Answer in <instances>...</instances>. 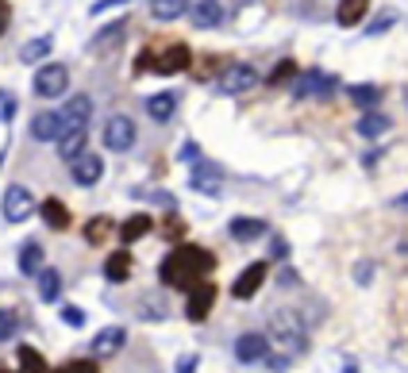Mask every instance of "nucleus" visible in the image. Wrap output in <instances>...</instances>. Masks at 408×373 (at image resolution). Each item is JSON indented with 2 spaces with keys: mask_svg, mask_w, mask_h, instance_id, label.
<instances>
[{
  "mask_svg": "<svg viewBox=\"0 0 408 373\" xmlns=\"http://www.w3.org/2000/svg\"><path fill=\"white\" fill-rule=\"evenodd\" d=\"M108 227H112V219H108V216H100V219H89V227H85V239H89V242H100V239H108Z\"/></svg>",
  "mask_w": 408,
  "mask_h": 373,
  "instance_id": "nucleus-33",
  "label": "nucleus"
},
{
  "mask_svg": "<svg viewBox=\"0 0 408 373\" xmlns=\"http://www.w3.org/2000/svg\"><path fill=\"white\" fill-rule=\"evenodd\" d=\"M405 100H408V92H405Z\"/></svg>",
  "mask_w": 408,
  "mask_h": 373,
  "instance_id": "nucleus-42",
  "label": "nucleus"
},
{
  "mask_svg": "<svg viewBox=\"0 0 408 373\" xmlns=\"http://www.w3.org/2000/svg\"><path fill=\"white\" fill-rule=\"evenodd\" d=\"M31 89H35V97H42V100L62 97V92L70 89V69L62 66V62H50V66H42L39 74H35Z\"/></svg>",
  "mask_w": 408,
  "mask_h": 373,
  "instance_id": "nucleus-3",
  "label": "nucleus"
},
{
  "mask_svg": "<svg viewBox=\"0 0 408 373\" xmlns=\"http://www.w3.org/2000/svg\"><path fill=\"white\" fill-rule=\"evenodd\" d=\"M8 16H12V12L4 8V4H0V31H4V19H8Z\"/></svg>",
  "mask_w": 408,
  "mask_h": 373,
  "instance_id": "nucleus-40",
  "label": "nucleus"
},
{
  "mask_svg": "<svg viewBox=\"0 0 408 373\" xmlns=\"http://www.w3.org/2000/svg\"><path fill=\"white\" fill-rule=\"evenodd\" d=\"M124 35H127V19H112V24L92 39V50H97V54H112V50H120Z\"/></svg>",
  "mask_w": 408,
  "mask_h": 373,
  "instance_id": "nucleus-18",
  "label": "nucleus"
},
{
  "mask_svg": "<svg viewBox=\"0 0 408 373\" xmlns=\"http://www.w3.org/2000/svg\"><path fill=\"white\" fill-rule=\"evenodd\" d=\"M193 370H197V354L181 358V365H177V373H193Z\"/></svg>",
  "mask_w": 408,
  "mask_h": 373,
  "instance_id": "nucleus-39",
  "label": "nucleus"
},
{
  "mask_svg": "<svg viewBox=\"0 0 408 373\" xmlns=\"http://www.w3.org/2000/svg\"><path fill=\"white\" fill-rule=\"evenodd\" d=\"M189 12V4H181V0H158V4H150V16L154 19H177Z\"/></svg>",
  "mask_w": 408,
  "mask_h": 373,
  "instance_id": "nucleus-29",
  "label": "nucleus"
},
{
  "mask_svg": "<svg viewBox=\"0 0 408 373\" xmlns=\"http://www.w3.org/2000/svg\"><path fill=\"white\" fill-rule=\"evenodd\" d=\"M397 208H408V192H405V197H397Z\"/></svg>",
  "mask_w": 408,
  "mask_h": 373,
  "instance_id": "nucleus-41",
  "label": "nucleus"
},
{
  "mask_svg": "<svg viewBox=\"0 0 408 373\" xmlns=\"http://www.w3.org/2000/svg\"><path fill=\"white\" fill-rule=\"evenodd\" d=\"M189 62H193V50L174 42L170 50H162L158 58H154V69H158V74H181V69H189Z\"/></svg>",
  "mask_w": 408,
  "mask_h": 373,
  "instance_id": "nucleus-12",
  "label": "nucleus"
},
{
  "mask_svg": "<svg viewBox=\"0 0 408 373\" xmlns=\"http://www.w3.org/2000/svg\"><path fill=\"white\" fill-rule=\"evenodd\" d=\"M135 124L127 116H112L108 124H104V142H108V150H127L135 142Z\"/></svg>",
  "mask_w": 408,
  "mask_h": 373,
  "instance_id": "nucleus-10",
  "label": "nucleus"
},
{
  "mask_svg": "<svg viewBox=\"0 0 408 373\" xmlns=\"http://www.w3.org/2000/svg\"><path fill=\"white\" fill-rule=\"evenodd\" d=\"M212 300H216V289H212V285H197V289L189 292L185 315H189V320H204V315L212 312Z\"/></svg>",
  "mask_w": 408,
  "mask_h": 373,
  "instance_id": "nucleus-19",
  "label": "nucleus"
},
{
  "mask_svg": "<svg viewBox=\"0 0 408 373\" xmlns=\"http://www.w3.org/2000/svg\"><path fill=\"white\" fill-rule=\"evenodd\" d=\"M189 185H193L197 192H204V197H216L220 185H224V174H220L212 162H200V166L189 174Z\"/></svg>",
  "mask_w": 408,
  "mask_h": 373,
  "instance_id": "nucleus-13",
  "label": "nucleus"
},
{
  "mask_svg": "<svg viewBox=\"0 0 408 373\" xmlns=\"http://www.w3.org/2000/svg\"><path fill=\"white\" fill-rule=\"evenodd\" d=\"M89 116H92V100L89 97H74L62 108V139H70V135H81L85 131V124H89ZM58 139V142H62Z\"/></svg>",
  "mask_w": 408,
  "mask_h": 373,
  "instance_id": "nucleus-7",
  "label": "nucleus"
},
{
  "mask_svg": "<svg viewBox=\"0 0 408 373\" xmlns=\"http://www.w3.org/2000/svg\"><path fill=\"white\" fill-rule=\"evenodd\" d=\"M70 174H74L77 185H85V189H89V185H97L100 177H104V162H100V154H81L74 166H70Z\"/></svg>",
  "mask_w": 408,
  "mask_h": 373,
  "instance_id": "nucleus-14",
  "label": "nucleus"
},
{
  "mask_svg": "<svg viewBox=\"0 0 408 373\" xmlns=\"http://www.w3.org/2000/svg\"><path fill=\"white\" fill-rule=\"evenodd\" d=\"M335 92V77L332 74H320V69H309V74H300L297 81H293V97H320L327 100Z\"/></svg>",
  "mask_w": 408,
  "mask_h": 373,
  "instance_id": "nucleus-6",
  "label": "nucleus"
},
{
  "mask_svg": "<svg viewBox=\"0 0 408 373\" xmlns=\"http://www.w3.org/2000/svg\"><path fill=\"white\" fill-rule=\"evenodd\" d=\"M131 254H127V250H116V254L108 258V262H104V277H108L112 285H124L127 277H131Z\"/></svg>",
  "mask_w": 408,
  "mask_h": 373,
  "instance_id": "nucleus-21",
  "label": "nucleus"
},
{
  "mask_svg": "<svg viewBox=\"0 0 408 373\" xmlns=\"http://www.w3.org/2000/svg\"><path fill=\"white\" fill-rule=\"evenodd\" d=\"M212 265H216V258H212L204 247H177L174 254L158 265V277H162V285H174V289L193 292L200 277L212 274Z\"/></svg>",
  "mask_w": 408,
  "mask_h": 373,
  "instance_id": "nucleus-1",
  "label": "nucleus"
},
{
  "mask_svg": "<svg viewBox=\"0 0 408 373\" xmlns=\"http://www.w3.org/2000/svg\"><path fill=\"white\" fill-rule=\"evenodd\" d=\"M181 158H185V162H197V158H200V147H197V142H185V147H181Z\"/></svg>",
  "mask_w": 408,
  "mask_h": 373,
  "instance_id": "nucleus-38",
  "label": "nucleus"
},
{
  "mask_svg": "<svg viewBox=\"0 0 408 373\" xmlns=\"http://www.w3.org/2000/svg\"><path fill=\"white\" fill-rule=\"evenodd\" d=\"M347 97L354 100L359 108L374 112V108H377V100H382V89H377V85H350V89H347Z\"/></svg>",
  "mask_w": 408,
  "mask_h": 373,
  "instance_id": "nucleus-26",
  "label": "nucleus"
},
{
  "mask_svg": "<svg viewBox=\"0 0 408 373\" xmlns=\"http://www.w3.org/2000/svg\"><path fill=\"white\" fill-rule=\"evenodd\" d=\"M39 212H42V219H47V227H54V231H66V227H70V212H66V204H62L58 197L42 200Z\"/></svg>",
  "mask_w": 408,
  "mask_h": 373,
  "instance_id": "nucleus-22",
  "label": "nucleus"
},
{
  "mask_svg": "<svg viewBox=\"0 0 408 373\" xmlns=\"http://www.w3.org/2000/svg\"><path fill=\"white\" fill-rule=\"evenodd\" d=\"M150 227H154V224H150V216H142V212H139V216H131L124 227H120V239H124V242H135V239H142Z\"/></svg>",
  "mask_w": 408,
  "mask_h": 373,
  "instance_id": "nucleus-28",
  "label": "nucleus"
},
{
  "mask_svg": "<svg viewBox=\"0 0 408 373\" xmlns=\"http://www.w3.org/2000/svg\"><path fill=\"white\" fill-rule=\"evenodd\" d=\"M124 342H127V331L120 324H112V327H104V331L92 339V354H97V358H112Z\"/></svg>",
  "mask_w": 408,
  "mask_h": 373,
  "instance_id": "nucleus-15",
  "label": "nucleus"
},
{
  "mask_svg": "<svg viewBox=\"0 0 408 373\" xmlns=\"http://www.w3.org/2000/svg\"><path fill=\"white\" fill-rule=\"evenodd\" d=\"M174 108H177V97H174V92H154V97L147 100L150 119H158V124H166V119L174 116Z\"/></svg>",
  "mask_w": 408,
  "mask_h": 373,
  "instance_id": "nucleus-24",
  "label": "nucleus"
},
{
  "mask_svg": "<svg viewBox=\"0 0 408 373\" xmlns=\"http://www.w3.org/2000/svg\"><path fill=\"white\" fill-rule=\"evenodd\" d=\"M235 358H239L243 365H254V362H266L270 358V339L262 331H247L235 339Z\"/></svg>",
  "mask_w": 408,
  "mask_h": 373,
  "instance_id": "nucleus-8",
  "label": "nucleus"
},
{
  "mask_svg": "<svg viewBox=\"0 0 408 373\" xmlns=\"http://www.w3.org/2000/svg\"><path fill=\"white\" fill-rule=\"evenodd\" d=\"M266 274H270V265L266 262H250L247 270H243L239 277H235V285H231V297L235 300H250L254 292L266 285Z\"/></svg>",
  "mask_w": 408,
  "mask_h": 373,
  "instance_id": "nucleus-9",
  "label": "nucleus"
},
{
  "mask_svg": "<svg viewBox=\"0 0 408 373\" xmlns=\"http://www.w3.org/2000/svg\"><path fill=\"white\" fill-rule=\"evenodd\" d=\"M270 335L285 347V354H297V350H304V342H309V327H304V320H300L297 312H274L270 315Z\"/></svg>",
  "mask_w": 408,
  "mask_h": 373,
  "instance_id": "nucleus-2",
  "label": "nucleus"
},
{
  "mask_svg": "<svg viewBox=\"0 0 408 373\" xmlns=\"http://www.w3.org/2000/svg\"><path fill=\"white\" fill-rule=\"evenodd\" d=\"M39 270H42V247L31 239V242H24V247H19V274L39 277Z\"/></svg>",
  "mask_w": 408,
  "mask_h": 373,
  "instance_id": "nucleus-23",
  "label": "nucleus"
},
{
  "mask_svg": "<svg viewBox=\"0 0 408 373\" xmlns=\"http://www.w3.org/2000/svg\"><path fill=\"white\" fill-rule=\"evenodd\" d=\"M0 212H4L8 224H24V219L35 212V197L24 189V185H8L4 197H0Z\"/></svg>",
  "mask_w": 408,
  "mask_h": 373,
  "instance_id": "nucleus-4",
  "label": "nucleus"
},
{
  "mask_svg": "<svg viewBox=\"0 0 408 373\" xmlns=\"http://www.w3.org/2000/svg\"><path fill=\"white\" fill-rule=\"evenodd\" d=\"M189 16L193 27H220L231 16V8H224V4H189Z\"/></svg>",
  "mask_w": 408,
  "mask_h": 373,
  "instance_id": "nucleus-17",
  "label": "nucleus"
},
{
  "mask_svg": "<svg viewBox=\"0 0 408 373\" xmlns=\"http://www.w3.org/2000/svg\"><path fill=\"white\" fill-rule=\"evenodd\" d=\"M62 320H66V324H74V327H81L85 324V312H81V308H62Z\"/></svg>",
  "mask_w": 408,
  "mask_h": 373,
  "instance_id": "nucleus-37",
  "label": "nucleus"
},
{
  "mask_svg": "<svg viewBox=\"0 0 408 373\" xmlns=\"http://www.w3.org/2000/svg\"><path fill=\"white\" fill-rule=\"evenodd\" d=\"M31 135L39 142H58L62 139V108L39 112V116L31 119Z\"/></svg>",
  "mask_w": 408,
  "mask_h": 373,
  "instance_id": "nucleus-11",
  "label": "nucleus"
},
{
  "mask_svg": "<svg viewBox=\"0 0 408 373\" xmlns=\"http://www.w3.org/2000/svg\"><path fill=\"white\" fill-rule=\"evenodd\" d=\"M254 81H259V69L247 66V62H235V66H227V69H224V77H220L216 89L224 92V97H239V92L254 89Z\"/></svg>",
  "mask_w": 408,
  "mask_h": 373,
  "instance_id": "nucleus-5",
  "label": "nucleus"
},
{
  "mask_svg": "<svg viewBox=\"0 0 408 373\" xmlns=\"http://www.w3.org/2000/svg\"><path fill=\"white\" fill-rule=\"evenodd\" d=\"M62 373H97V358H81V362H70Z\"/></svg>",
  "mask_w": 408,
  "mask_h": 373,
  "instance_id": "nucleus-36",
  "label": "nucleus"
},
{
  "mask_svg": "<svg viewBox=\"0 0 408 373\" xmlns=\"http://www.w3.org/2000/svg\"><path fill=\"white\" fill-rule=\"evenodd\" d=\"M19 362H24L27 373H47V362H42V354L35 347H19Z\"/></svg>",
  "mask_w": 408,
  "mask_h": 373,
  "instance_id": "nucleus-32",
  "label": "nucleus"
},
{
  "mask_svg": "<svg viewBox=\"0 0 408 373\" xmlns=\"http://www.w3.org/2000/svg\"><path fill=\"white\" fill-rule=\"evenodd\" d=\"M227 235H231L235 242H254L266 235V219H254V216H239L227 224Z\"/></svg>",
  "mask_w": 408,
  "mask_h": 373,
  "instance_id": "nucleus-16",
  "label": "nucleus"
},
{
  "mask_svg": "<svg viewBox=\"0 0 408 373\" xmlns=\"http://www.w3.org/2000/svg\"><path fill=\"white\" fill-rule=\"evenodd\" d=\"M293 77H297V66H293V62H277L274 74H270V85H285V81H293Z\"/></svg>",
  "mask_w": 408,
  "mask_h": 373,
  "instance_id": "nucleus-34",
  "label": "nucleus"
},
{
  "mask_svg": "<svg viewBox=\"0 0 408 373\" xmlns=\"http://www.w3.org/2000/svg\"><path fill=\"white\" fill-rule=\"evenodd\" d=\"M366 12H370L366 0H347V4H339V12H335V16H339L343 27H354L362 16H366Z\"/></svg>",
  "mask_w": 408,
  "mask_h": 373,
  "instance_id": "nucleus-27",
  "label": "nucleus"
},
{
  "mask_svg": "<svg viewBox=\"0 0 408 373\" xmlns=\"http://www.w3.org/2000/svg\"><path fill=\"white\" fill-rule=\"evenodd\" d=\"M16 335V312H0V342Z\"/></svg>",
  "mask_w": 408,
  "mask_h": 373,
  "instance_id": "nucleus-35",
  "label": "nucleus"
},
{
  "mask_svg": "<svg viewBox=\"0 0 408 373\" xmlns=\"http://www.w3.org/2000/svg\"><path fill=\"white\" fill-rule=\"evenodd\" d=\"M58 154L66 158L70 166H74L77 158L85 154V131H81V135H70V139H62V142H58Z\"/></svg>",
  "mask_w": 408,
  "mask_h": 373,
  "instance_id": "nucleus-30",
  "label": "nucleus"
},
{
  "mask_svg": "<svg viewBox=\"0 0 408 373\" xmlns=\"http://www.w3.org/2000/svg\"><path fill=\"white\" fill-rule=\"evenodd\" d=\"M39 300H47V304H54V300L62 297V274L54 270V265H42L39 270Z\"/></svg>",
  "mask_w": 408,
  "mask_h": 373,
  "instance_id": "nucleus-20",
  "label": "nucleus"
},
{
  "mask_svg": "<svg viewBox=\"0 0 408 373\" xmlns=\"http://www.w3.org/2000/svg\"><path fill=\"white\" fill-rule=\"evenodd\" d=\"M47 54H50V39H31V42H24V50H19L24 62H39V58H47Z\"/></svg>",
  "mask_w": 408,
  "mask_h": 373,
  "instance_id": "nucleus-31",
  "label": "nucleus"
},
{
  "mask_svg": "<svg viewBox=\"0 0 408 373\" xmlns=\"http://www.w3.org/2000/svg\"><path fill=\"white\" fill-rule=\"evenodd\" d=\"M385 131H389V116H382V112H366V116L359 119V135H362V139H382Z\"/></svg>",
  "mask_w": 408,
  "mask_h": 373,
  "instance_id": "nucleus-25",
  "label": "nucleus"
}]
</instances>
